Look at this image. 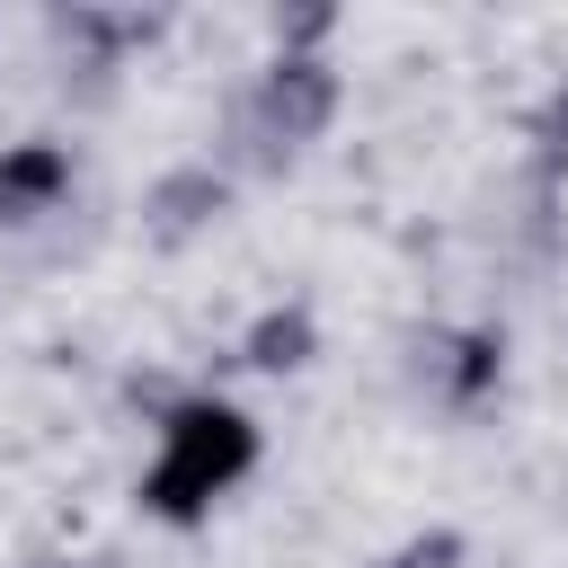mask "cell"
Segmentation results:
<instances>
[{"mask_svg": "<svg viewBox=\"0 0 568 568\" xmlns=\"http://www.w3.org/2000/svg\"><path fill=\"white\" fill-rule=\"evenodd\" d=\"M497 364H506V346H497V328H426L417 337V390L435 399V408H453V417H470L488 390H497Z\"/></svg>", "mask_w": 568, "mask_h": 568, "instance_id": "3957f363", "label": "cell"}, {"mask_svg": "<svg viewBox=\"0 0 568 568\" xmlns=\"http://www.w3.org/2000/svg\"><path fill=\"white\" fill-rule=\"evenodd\" d=\"M53 36L80 53V71H115L133 44L160 36V18H142V9H53Z\"/></svg>", "mask_w": 568, "mask_h": 568, "instance_id": "5b68a950", "label": "cell"}, {"mask_svg": "<svg viewBox=\"0 0 568 568\" xmlns=\"http://www.w3.org/2000/svg\"><path fill=\"white\" fill-rule=\"evenodd\" d=\"M222 204H231V186H222V169H169L151 195H142V213H151V231L160 240H186V231H204V222H222Z\"/></svg>", "mask_w": 568, "mask_h": 568, "instance_id": "8992f818", "label": "cell"}, {"mask_svg": "<svg viewBox=\"0 0 568 568\" xmlns=\"http://www.w3.org/2000/svg\"><path fill=\"white\" fill-rule=\"evenodd\" d=\"M36 568H71V559H36Z\"/></svg>", "mask_w": 568, "mask_h": 568, "instance_id": "30bf717a", "label": "cell"}, {"mask_svg": "<svg viewBox=\"0 0 568 568\" xmlns=\"http://www.w3.org/2000/svg\"><path fill=\"white\" fill-rule=\"evenodd\" d=\"M257 373H293V364H311V311L302 302H284V311H266L257 328H248V346H240Z\"/></svg>", "mask_w": 568, "mask_h": 568, "instance_id": "ba28073f", "label": "cell"}, {"mask_svg": "<svg viewBox=\"0 0 568 568\" xmlns=\"http://www.w3.org/2000/svg\"><path fill=\"white\" fill-rule=\"evenodd\" d=\"M337 115V71L320 53H275L257 71V89L231 106V151L248 169H284L293 151H311Z\"/></svg>", "mask_w": 568, "mask_h": 568, "instance_id": "7a4b0ae2", "label": "cell"}, {"mask_svg": "<svg viewBox=\"0 0 568 568\" xmlns=\"http://www.w3.org/2000/svg\"><path fill=\"white\" fill-rule=\"evenodd\" d=\"M71 195V151L62 142H9L0 151V222H36Z\"/></svg>", "mask_w": 568, "mask_h": 568, "instance_id": "277c9868", "label": "cell"}, {"mask_svg": "<svg viewBox=\"0 0 568 568\" xmlns=\"http://www.w3.org/2000/svg\"><path fill=\"white\" fill-rule=\"evenodd\" d=\"M462 559V532H417V541H399L390 559H373V568H453Z\"/></svg>", "mask_w": 568, "mask_h": 568, "instance_id": "9c48e42d", "label": "cell"}, {"mask_svg": "<svg viewBox=\"0 0 568 568\" xmlns=\"http://www.w3.org/2000/svg\"><path fill=\"white\" fill-rule=\"evenodd\" d=\"M257 470V426L231 399H178L160 417V453L142 470V506L169 524H195L213 497H231Z\"/></svg>", "mask_w": 568, "mask_h": 568, "instance_id": "6da1fadb", "label": "cell"}, {"mask_svg": "<svg viewBox=\"0 0 568 568\" xmlns=\"http://www.w3.org/2000/svg\"><path fill=\"white\" fill-rule=\"evenodd\" d=\"M559 178H568V80H559V89L541 98V115H532V213H550Z\"/></svg>", "mask_w": 568, "mask_h": 568, "instance_id": "52a82bcc", "label": "cell"}]
</instances>
